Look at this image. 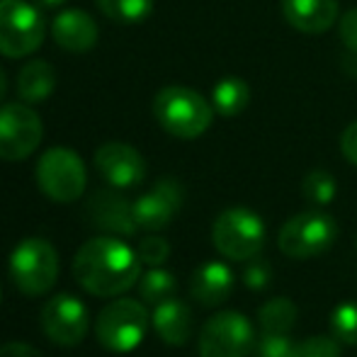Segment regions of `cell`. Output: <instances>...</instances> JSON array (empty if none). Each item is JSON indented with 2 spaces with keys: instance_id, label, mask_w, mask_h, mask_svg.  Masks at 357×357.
Instances as JSON below:
<instances>
[{
  "instance_id": "6da1fadb",
  "label": "cell",
  "mask_w": 357,
  "mask_h": 357,
  "mask_svg": "<svg viewBox=\"0 0 357 357\" xmlns=\"http://www.w3.org/2000/svg\"><path fill=\"white\" fill-rule=\"evenodd\" d=\"M73 278L93 296H119L142 278V260L117 236L85 241L73 258Z\"/></svg>"
},
{
  "instance_id": "7a4b0ae2",
  "label": "cell",
  "mask_w": 357,
  "mask_h": 357,
  "mask_svg": "<svg viewBox=\"0 0 357 357\" xmlns=\"http://www.w3.org/2000/svg\"><path fill=\"white\" fill-rule=\"evenodd\" d=\"M153 117L175 139H197L212 127L214 105L197 90L185 85H168L153 100Z\"/></svg>"
},
{
  "instance_id": "3957f363",
  "label": "cell",
  "mask_w": 357,
  "mask_h": 357,
  "mask_svg": "<svg viewBox=\"0 0 357 357\" xmlns=\"http://www.w3.org/2000/svg\"><path fill=\"white\" fill-rule=\"evenodd\" d=\"M151 316L146 304L137 299H117L95 319V338L109 353H132L144 343Z\"/></svg>"
},
{
  "instance_id": "277c9868",
  "label": "cell",
  "mask_w": 357,
  "mask_h": 357,
  "mask_svg": "<svg viewBox=\"0 0 357 357\" xmlns=\"http://www.w3.org/2000/svg\"><path fill=\"white\" fill-rule=\"evenodd\" d=\"M10 278L27 296L52 291L59 278V253L47 238H24L10 253Z\"/></svg>"
},
{
  "instance_id": "5b68a950",
  "label": "cell",
  "mask_w": 357,
  "mask_h": 357,
  "mask_svg": "<svg viewBox=\"0 0 357 357\" xmlns=\"http://www.w3.org/2000/svg\"><path fill=\"white\" fill-rule=\"evenodd\" d=\"M37 185L52 202L68 204L83 197L85 185H88V173L85 163L75 151L66 146H54L42 158L37 160Z\"/></svg>"
},
{
  "instance_id": "8992f818",
  "label": "cell",
  "mask_w": 357,
  "mask_h": 357,
  "mask_svg": "<svg viewBox=\"0 0 357 357\" xmlns=\"http://www.w3.org/2000/svg\"><path fill=\"white\" fill-rule=\"evenodd\" d=\"M212 243L224 258L245 263L263 250L265 224L258 214L245 207L224 209L212 226Z\"/></svg>"
},
{
  "instance_id": "52a82bcc",
  "label": "cell",
  "mask_w": 357,
  "mask_h": 357,
  "mask_svg": "<svg viewBox=\"0 0 357 357\" xmlns=\"http://www.w3.org/2000/svg\"><path fill=\"white\" fill-rule=\"evenodd\" d=\"M47 24L37 5L27 0H0V54L22 59L34 54L44 42Z\"/></svg>"
},
{
  "instance_id": "ba28073f",
  "label": "cell",
  "mask_w": 357,
  "mask_h": 357,
  "mask_svg": "<svg viewBox=\"0 0 357 357\" xmlns=\"http://www.w3.org/2000/svg\"><path fill=\"white\" fill-rule=\"evenodd\" d=\"M338 238V224L331 214L309 209L291 216L280 229L278 245L287 258L309 260L316 255L326 253Z\"/></svg>"
},
{
  "instance_id": "9c48e42d",
  "label": "cell",
  "mask_w": 357,
  "mask_h": 357,
  "mask_svg": "<svg viewBox=\"0 0 357 357\" xmlns=\"http://www.w3.org/2000/svg\"><path fill=\"white\" fill-rule=\"evenodd\" d=\"M255 328L238 311H219L199 331V357H250Z\"/></svg>"
},
{
  "instance_id": "30bf717a",
  "label": "cell",
  "mask_w": 357,
  "mask_h": 357,
  "mask_svg": "<svg viewBox=\"0 0 357 357\" xmlns=\"http://www.w3.org/2000/svg\"><path fill=\"white\" fill-rule=\"evenodd\" d=\"M44 127L29 105H0V158L24 160L39 149Z\"/></svg>"
},
{
  "instance_id": "8fae6325",
  "label": "cell",
  "mask_w": 357,
  "mask_h": 357,
  "mask_svg": "<svg viewBox=\"0 0 357 357\" xmlns=\"http://www.w3.org/2000/svg\"><path fill=\"white\" fill-rule=\"evenodd\" d=\"M42 328L52 343L61 348H75L90 331L88 306L73 294H56L42 306Z\"/></svg>"
},
{
  "instance_id": "7c38bea8",
  "label": "cell",
  "mask_w": 357,
  "mask_h": 357,
  "mask_svg": "<svg viewBox=\"0 0 357 357\" xmlns=\"http://www.w3.org/2000/svg\"><path fill=\"white\" fill-rule=\"evenodd\" d=\"M95 168L105 178V183L117 190H129L144 183L146 160L134 146L122 142L102 144L95 153Z\"/></svg>"
},
{
  "instance_id": "4fadbf2b",
  "label": "cell",
  "mask_w": 357,
  "mask_h": 357,
  "mask_svg": "<svg viewBox=\"0 0 357 357\" xmlns=\"http://www.w3.org/2000/svg\"><path fill=\"white\" fill-rule=\"evenodd\" d=\"M183 185L175 178H163L134 202V219L144 231H160L175 219L183 207Z\"/></svg>"
},
{
  "instance_id": "5bb4252c",
  "label": "cell",
  "mask_w": 357,
  "mask_h": 357,
  "mask_svg": "<svg viewBox=\"0 0 357 357\" xmlns=\"http://www.w3.org/2000/svg\"><path fill=\"white\" fill-rule=\"evenodd\" d=\"M85 216L95 229L105 231L107 236H134L137 234V219H134V204L124 199L114 190H98L85 204Z\"/></svg>"
},
{
  "instance_id": "9a60e30c",
  "label": "cell",
  "mask_w": 357,
  "mask_h": 357,
  "mask_svg": "<svg viewBox=\"0 0 357 357\" xmlns=\"http://www.w3.org/2000/svg\"><path fill=\"white\" fill-rule=\"evenodd\" d=\"M151 326H153L155 335H158L165 345L183 348V345L192 338V328H195L192 309H190L185 301L170 296V299H165L153 306Z\"/></svg>"
},
{
  "instance_id": "2e32d148",
  "label": "cell",
  "mask_w": 357,
  "mask_h": 357,
  "mask_svg": "<svg viewBox=\"0 0 357 357\" xmlns=\"http://www.w3.org/2000/svg\"><path fill=\"white\" fill-rule=\"evenodd\" d=\"M231 291H234V270L219 260L202 263L190 278V294L197 304L207 306V309L224 304Z\"/></svg>"
},
{
  "instance_id": "e0dca14e",
  "label": "cell",
  "mask_w": 357,
  "mask_h": 357,
  "mask_svg": "<svg viewBox=\"0 0 357 357\" xmlns=\"http://www.w3.org/2000/svg\"><path fill=\"white\" fill-rule=\"evenodd\" d=\"M52 34L54 42L61 49L73 54H83L90 52L95 47V42H98V24H95V20L85 10L71 8L54 17Z\"/></svg>"
},
{
  "instance_id": "ac0fdd59",
  "label": "cell",
  "mask_w": 357,
  "mask_h": 357,
  "mask_svg": "<svg viewBox=\"0 0 357 357\" xmlns=\"http://www.w3.org/2000/svg\"><path fill=\"white\" fill-rule=\"evenodd\" d=\"M282 15L299 32L321 34L335 24L338 0H282Z\"/></svg>"
},
{
  "instance_id": "d6986e66",
  "label": "cell",
  "mask_w": 357,
  "mask_h": 357,
  "mask_svg": "<svg viewBox=\"0 0 357 357\" xmlns=\"http://www.w3.org/2000/svg\"><path fill=\"white\" fill-rule=\"evenodd\" d=\"M56 88V71L49 61L34 59V61L24 63L22 71L17 75V93L20 100L27 105L47 102L49 95Z\"/></svg>"
},
{
  "instance_id": "ffe728a7",
  "label": "cell",
  "mask_w": 357,
  "mask_h": 357,
  "mask_svg": "<svg viewBox=\"0 0 357 357\" xmlns=\"http://www.w3.org/2000/svg\"><path fill=\"white\" fill-rule=\"evenodd\" d=\"M250 102V88L243 78H236V75H226L212 90V105L214 112H219L221 117L231 119L236 114H241Z\"/></svg>"
},
{
  "instance_id": "44dd1931",
  "label": "cell",
  "mask_w": 357,
  "mask_h": 357,
  "mask_svg": "<svg viewBox=\"0 0 357 357\" xmlns=\"http://www.w3.org/2000/svg\"><path fill=\"white\" fill-rule=\"evenodd\" d=\"M296 304L287 296H275L265 301L258 311V324L265 333H289L296 324Z\"/></svg>"
},
{
  "instance_id": "7402d4cb",
  "label": "cell",
  "mask_w": 357,
  "mask_h": 357,
  "mask_svg": "<svg viewBox=\"0 0 357 357\" xmlns=\"http://www.w3.org/2000/svg\"><path fill=\"white\" fill-rule=\"evenodd\" d=\"M98 8L117 24H139L153 13V0H98Z\"/></svg>"
},
{
  "instance_id": "603a6c76",
  "label": "cell",
  "mask_w": 357,
  "mask_h": 357,
  "mask_svg": "<svg viewBox=\"0 0 357 357\" xmlns=\"http://www.w3.org/2000/svg\"><path fill=\"white\" fill-rule=\"evenodd\" d=\"M175 289H178V282L163 268H151L149 273L139 278V296H142L144 304H160V301L170 299Z\"/></svg>"
},
{
  "instance_id": "cb8c5ba5",
  "label": "cell",
  "mask_w": 357,
  "mask_h": 357,
  "mask_svg": "<svg viewBox=\"0 0 357 357\" xmlns=\"http://www.w3.org/2000/svg\"><path fill=\"white\" fill-rule=\"evenodd\" d=\"M335 192H338V183H335V178L328 170H321V168L311 170L304 178V183H301V195L314 207L331 204L335 199Z\"/></svg>"
},
{
  "instance_id": "d4e9b609",
  "label": "cell",
  "mask_w": 357,
  "mask_h": 357,
  "mask_svg": "<svg viewBox=\"0 0 357 357\" xmlns=\"http://www.w3.org/2000/svg\"><path fill=\"white\" fill-rule=\"evenodd\" d=\"M331 335L340 345H357V304L343 301L331 311Z\"/></svg>"
},
{
  "instance_id": "484cf974",
  "label": "cell",
  "mask_w": 357,
  "mask_h": 357,
  "mask_svg": "<svg viewBox=\"0 0 357 357\" xmlns=\"http://www.w3.org/2000/svg\"><path fill=\"white\" fill-rule=\"evenodd\" d=\"M294 343L287 333H265L255 340V348L250 357H289Z\"/></svg>"
},
{
  "instance_id": "4316f807",
  "label": "cell",
  "mask_w": 357,
  "mask_h": 357,
  "mask_svg": "<svg viewBox=\"0 0 357 357\" xmlns=\"http://www.w3.org/2000/svg\"><path fill=\"white\" fill-rule=\"evenodd\" d=\"M289 357H340L338 340L331 335H316V338H306L304 343L294 345Z\"/></svg>"
},
{
  "instance_id": "83f0119b",
  "label": "cell",
  "mask_w": 357,
  "mask_h": 357,
  "mask_svg": "<svg viewBox=\"0 0 357 357\" xmlns=\"http://www.w3.org/2000/svg\"><path fill=\"white\" fill-rule=\"evenodd\" d=\"M139 260L144 265H151V268H158L168 260L170 255V243L160 236H146V238L139 243Z\"/></svg>"
},
{
  "instance_id": "f1b7e54d",
  "label": "cell",
  "mask_w": 357,
  "mask_h": 357,
  "mask_svg": "<svg viewBox=\"0 0 357 357\" xmlns=\"http://www.w3.org/2000/svg\"><path fill=\"white\" fill-rule=\"evenodd\" d=\"M270 280H273V270H270L268 260L258 258V255L250 258L243 270V284L248 287L250 291H263L265 287L270 284Z\"/></svg>"
},
{
  "instance_id": "f546056e",
  "label": "cell",
  "mask_w": 357,
  "mask_h": 357,
  "mask_svg": "<svg viewBox=\"0 0 357 357\" xmlns=\"http://www.w3.org/2000/svg\"><path fill=\"white\" fill-rule=\"evenodd\" d=\"M338 32H340V42L345 44V49L357 56V8L348 10V13L340 17Z\"/></svg>"
},
{
  "instance_id": "4dcf8cb0",
  "label": "cell",
  "mask_w": 357,
  "mask_h": 357,
  "mask_svg": "<svg viewBox=\"0 0 357 357\" xmlns=\"http://www.w3.org/2000/svg\"><path fill=\"white\" fill-rule=\"evenodd\" d=\"M340 151H343L348 163L357 165V122L345 127L343 137H340Z\"/></svg>"
},
{
  "instance_id": "1f68e13d",
  "label": "cell",
  "mask_w": 357,
  "mask_h": 357,
  "mask_svg": "<svg viewBox=\"0 0 357 357\" xmlns=\"http://www.w3.org/2000/svg\"><path fill=\"white\" fill-rule=\"evenodd\" d=\"M0 357H42V353H39L34 345L15 340V343L0 345Z\"/></svg>"
},
{
  "instance_id": "d6a6232c",
  "label": "cell",
  "mask_w": 357,
  "mask_h": 357,
  "mask_svg": "<svg viewBox=\"0 0 357 357\" xmlns=\"http://www.w3.org/2000/svg\"><path fill=\"white\" fill-rule=\"evenodd\" d=\"M66 0H34V5H39V8H59V5H63Z\"/></svg>"
},
{
  "instance_id": "836d02e7",
  "label": "cell",
  "mask_w": 357,
  "mask_h": 357,
  "mask_svg": "<svg viewBox=\"0 0 357 357\" xmlns=\"http://www.w3.org/2000/svg\"><path fill=\"white\" fill-rule=\"evenodd\" d=\"M5 93H8V78H5V71L0 68V102L5 100Z\"/></svg>"
},
{
  "instance_id": "e575fe53",
  "label": "cell",
  "mask_w": 357,
  "mask_h": 357,
  "mask_svg": "<svg viewBox=\"0 0 357 357\" xmlns=\"http://www.w3.org/2000/svg\"><path fill=\"white\" fill-rule=\"evenodd\" d=\"M355 243H357V238H355Z\"/></svg>"
}]
</instances>
